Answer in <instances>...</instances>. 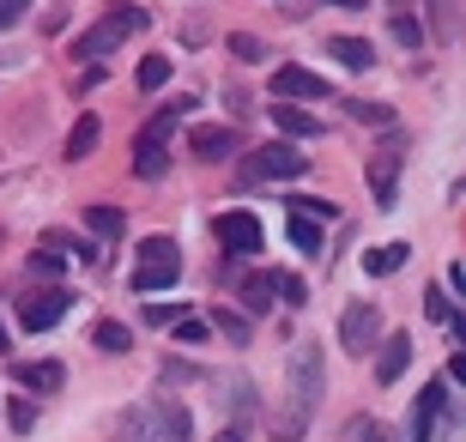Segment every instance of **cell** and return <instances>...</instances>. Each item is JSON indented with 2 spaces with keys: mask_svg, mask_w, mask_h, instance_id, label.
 Listing matches in <instances>:
<instances>
[{
  "mask_svg": "<svg viewBox=\"0 0 466 442\" xmlns=\"http://www.w3.org/2000/svg\"><path fill=\"white\" fill-rule=\"evenodd\" d=\"M321 382H328V364H321V345L303 340L291 345V394H285V418H279V437L297 442L303 425L315 418V400H321Z\"/></svg>",
  "mask_w": 466,
  "mask_h": 442,
  "instance_id": "1",
  "label": "cell"
},
{
  "mask_svg": "<svg viewBox=\"0 0 466 442\" xmlns=\"http://www.w3.org/2000/svg\"><path fill=\"white\" fill-rule=\"evenodd\" d=\"M116 437L121 442H188L194 418H188V406H176V400H146V406L116 418Z\"/></svg>",
  "mask_w": 466,
  "mask_h": 442,
  "instance_id": "2",
  "label": "cell"
},
{
  "mask_svg": "<svg viewBox=\"0 0 466 442\" xmlns=\"http://www.w3.org/2000/svg\"><path fill=\"white\" fill-rule=\"evenodd\" d=\"M182 116H194V98L164 103V109H157V116L139 128V139H134V176H139V182H157V176L170 170V146H164V139H170V128H176Z\"/></svg>",
  "mask_w": 466,
  "mask_h": 442,
  "instance_id": "3",
  "label": "cell"
},
{
  "mask_svg": "<svg viewBox=\"0 0 466 442\" xmlns=\"http://www.w3.org/2000/svg\"><path fill=\"white\" fill-rule=\"evenodd\" d=\"M146 25H152V13H146V6H109L91 31L73 36V55H79V61H104V55H116L121 43H127V36H139Z\"/></svg>",
  "mask_w": 466,
  "mask_h": 442,
  "instance_id": "4",
  "label": "cell"
},
{
  "mask_svg": "<svg viewBox=\"0 0 466 442\" xmlns=\"http://www.w3.org/2000/svg\"><path fill=\"white\" fill-rule=\"evenodd\" d=\"M309 170V152H297L291 139H273L260 152H242L237 158V182L242 188H260V182H285V176H303Z\"/></svg>",
  "mask_w": 466,
  "mask_h": 442,
  "instance_id": "5",
  "label": "cell"
},
{
  "mask_svg": "<svg viewBox=\"0 0 466 442\" xmlns=\"http://www.w3.org/2000/svg\"><path fill=\"white\" fill-rule=\"evenodd\" d=\"M176 272H182V249H176V237H146V242H139L134 291H164V285H176Z\"/></svg>",
  "mask_w": 466,
  "mask_h": 442,
  "instance_id": "6",
  "label": "cell"
},
{
  "mask_svg": "<svg viewBox=\"0 0 466 442\" xmlns=\"http://www.w3.org/2000/svg\"><path fill=\"white\" fill-rule=\"evenodd\" d=\"M400 164H406V139L388 134V146L370 158V194H376L381 212H388V206H400Z\"/></svg>",
  "mask_w": 466,
  "mask_h": 442,
  "instance_id": "7",
  "label": "cell"
},
{
  "mask_svg": "<svg viewBox=\"0 0 466 442\" xmlns=\"http://www.w3.org/2000/svg\"><path fill=\"white\" fill-rule=\"evenodd\" d=\"M381 340V309L376 303H346V315H339V345H346L351 357H370Z\"/></svg>",
  "mask_w": 466,
  "mask_h": 442,
  "instance_id": "8",
  "label": "cell"
},
{
  "mask_svg": "<svg viewBox=\"0 0 466 442\" xmlns=\"http://www.w3.org/2000/svg\"><path fill=\"white\" fill-rule=\"evenodd\" d=\"M442 412H449V382L436 375V382H424V388H418V406H412V418H406V442H431Z\"/></svg>",
  "mask_w": 466,
  "mask_h": 442,
  "instance_id": "9",
  "label": "cell"
},
{
  "mask_svg": "<svg viewBox=\"0 0 466 442\" xmlns=\"http://www.w3.org/2000/svg\"><path fill=\"white\" fill-rule=\"evenodd\" d=\"M61 315H67V291H31V297H18V327L25 334H49Z\"/></svg>",
  "mask_w": 466,
  "mask_h": 442,
  "instance_id": "10",
  "label": "cell"
},
{
  "mask_svg": "<svg viewBox=\"0 0 466 442\" xmlns=\"http://www.w3.org/2000/svg\"><path fill=\"white\" fill-rule=\"evenodd\" d=\"M212 231H218V242H225L237 261L260 255V219H255V212H218V224H212Z\"/></svg>",
  "mask_w": 466,
  "mask_h": 442,
  "instance_id": "11",
  "label": "cell"
},
{
  "mask_svg": "<svg viewBox=\"0 0 466 442\" xmlns=\"http://www.w3.org/2000/svg\"><path fill=\"white\" fill-rule=\"evenodd\" d=\"M273 98H315V103H328L333 86L321 79V73H309V67H297V61H285V67H273Z\"/></svg>",
  "mask_w": 466,
  "mask_h": 442,
  "instance_id": "12",
  "label": "cell"
},
{
  "mask_svg": "<svg viewBox=\"0 0 466 442\" xmlns=\"http://www.w3.org/2000/svg\"><path fill=\"white\" fill-rule=\"evenodd\" d=\"M406 364H412V334H388V340H376V382L381 388H394L400 375H406Z\"/></svg>",
  "mask_w": 466,
  "mask_h": 442,
  "instance_id": "13",
  "label": "cell"
},
{
  "mask_svg": "<svg viewBox=\"0 0 466 442\" xmlns=\"http://www.w3.org/2000/svg\"><path fill=\"white\" fill-rule=\"evenodd\" d=\"M188 152L207 158V164H225V158H237V128H225V121L194 128V134H188Z\"/></svg>",
  "mask_w": 466,
  "mask_h": 442,
  "instance_id": "14",
  "label": "cell"
},
{
  "mask_svg": "<svg viewBox=\"0 0 466 442\" xmlns=\"http://www.w3.org/2000/svg\"><path fill=\"white\" fill-rule=\"evenodd\" d=\"M273 128H279L285 139H315V134H321V116L297 109L291 98H273Z\"/></svg>",
  "mask_w": 466,
  "mask_h": 442,
  "instance_id": "15",
  "label": "cell"
},
{
  "mask_svg": "<svg viewBox=\"0 0 466 442\" xmlns=\"http://www.w3.org/2000/svg\"><path fill=\"white\" fill-rule=\"evenodd\" d=\"M237 297L248 315H267L273 309V272H248V279H237Z\"/></svg>",
  "mask_w": 466,
  "mask_h": 442,
  "instance_id": "16",
  "label": "cell"
},
{
  "mask_svg": "<svg viewBox=\"0 0 466 442\" xmlns=\"http://www.w3.org/2000/svg\"><path fill=\"white\" fill-rule=\"evenodd\" d=\"M406 255H412V242H381V249L363 255V272H370V279H388V272L406 267Z\"/></svg>",
  "mask_w": 466,
  "mask_h": 442,
  "instance_id": "17",
  "label": "cell"
},
{
  "mask_svg": "<svg viewBox=\"0 0 466 442\" xmlns=\"http://www.w3.org/2000/svg\"><path fill=\"white\" fill-rule=\"evenodd\" d=\"M97 139H104V121H97V116H79L67 128V158H73V164H79V158H91V152H97Z\"/></svg>",
  "mask_w": 466,
  "mask_h": 442,
  "instance_id": "18",
  "label": "cell"
},
{
  "mask_svg": "<svg viewBox=\"0 0 466 442\" xmlns=\"http://www.w3.org/2000/svg\"><path fill=\"white\" fill-rule=\"evenodd\" d=\"M328 55L339 61V67H351V73H363L370 61H376V49H370V43H358V36H333V43H328Z\"/></svg>",
  "mask_w": 466,
  "mask_h": 442,
  "instance_id": "19",
  "label": "cell"
},
{
  "mask_svg": "<svg viewBox=\"0 0 466 442\" xmlns=\"http://www.w3.org/2000/svg\"><path fill=\"white\" fill-rule=\"evenodd\" d=\"M13 375L25 382V388H43V394H55L61 382H67V370H61V364H18Z\"/></svg>",
  "mask_w": 466,
  "mask_h": 442,
  "instance_id": "20",
  "label": "cell"
},
{
  "mask_svg": "<svg viewBox=\"0 0 466 442\" xmlns=\"http://www.w3.org/2000/svg\"><path fill=\"white\" fill-rule=\"evenodd\" d=\"M454 25H461V0H431V31L436 43H454Z\"/></svg>",
  "mask_w": 466,
  "mask_h": 442,
  "instance_id": "21",
  "label": "cell"
},
{
  "mask_svg": "<svg viewBox=\"0 0 466 442\" xmlns=\"http://www.w3.org/2000/svg\"><path fill=\"white\" fill-rule=\"evenodd\" d=\"M134 86L139 91H164V86H170V55H146L139 73H134Z\"/></svg>",
  "mask_w": 466,
  "mask_h": 442,
  "instance_id": "22",
  "label": "cell"
},
{
  "mask_svg": "<svg viewBox=\"0 0 466 442\" xmlns=\"http://www.w3.org/2000/svg\"><path fill=\"white\" fill-rule=\"evenodd\" d=\"M86 224L97 237H121V231H127V212H121V206H86Z\"/></svg>",
  "mask_w": 466,
  "mask_h": 442,
  "instance_id": "23",
  "label": "cell"
},
{
  "mask_svg": "<svg viewBox=\"0 0 466 442\" xmlns=\"http://www.w3.org/2000/svg\"><path fill=\"white\" fill-rule=\"evenodd\" d=\"M346 116H351V121H370V128H394V109H388V103H363V98H346Z\"/></svg>",
  "mask_w": 466,
  "mask_h": 442,
  "instance_id": "24",
  "label": "cell"
},
{
  "mask_svg": "<svg viewBox=\"0 0 466 442\" xmlns=\"http://www.w3.org/2000/svg\"><path fill=\"white\" fill-rule=\"evenodd\" d=\"M291 242L303 249V255H321V224L303 219V212H291Z\"/></svg>",
  "mask_w": 466,
  "mask_h": 442,
  "instance_id": "25",
  "label": "cell"
},
{
  "mask_svg": "<svg viewBox=\"0 0 466 442\" xmlns=\"http://www.w3.org/2000/svg\"><path fill=\"white\" fill-rule=\"evenodd\" d=\"M91 340H97V352H127V345H134L121 322H97V334H91Z\"/></svg>",
  "mask_w": 466,
  "mask_h": 442,
  "instance_id": "26",
  "label": "cell"
},
{
  "mask_svg": "<svg viewBox=\"0 0 466 442\" xmlns=\"http://www.w3.org/2000/svg\"><path fill=\"white\" fill-rule=\"evenodd\" d=\"M394 43H406V49H424L431 36H424V25H418V18H406V13H400V18H394Z\"/></svg>",
  "mask_w": 466,
  "mask_h": 442,
  "instance_id": "27",
  "label": "cell"
},
{
  "mask_svg": "<svg viewBox=\"0 0 466 442\" xmlns=\"http://www.w3.org/2000/svg\"><path fill=\"white\" fill-rule=\"evenodd\" d=\"M424 315H431V322H454V297H449V285H436L431 297H424Z\"/></svg>",
  "mask_w": 466,
  "mask_h": 442,
  "instance_id": "28",
  "label": "cell"
},
{
  "mask_svg": "<svg viewBox=\"0 0 466 442\" xmlns=\"http://www.w3.org/2000/svg\"><path fill=\"white\" fill-rule=\"evenodd\" d=\"M207 334H212V327L200 322V315H176V340H182V345H200Z\"/></svg>",
  "mask_w": 466,
  "mask_h": 442,
  "instance_id": "29",
  "label": "cell"
},
{
  "mask_svg": "<svg viewBox=\"0 0 466 442\" xmlns=\"http://www.w3.org/2000/svg\"><path fill=\"white\" fill-rule=\"evenodd\" d=\"M212 327H218V334H225V340H248V322H242V315H230V309H218V315H212Z\"/></svg>",
  "mask_w": 466,
  "mask_h": 442,
  "instance_id": "30",
  "label": "cell"
},
{
  "mask_svg": "<svg viewBox=\"0 0 466 442\" xmlns=\"http://www.w3.org/2000/svg\"><path fill=\"white\" fill-rule=\"evenodd\" d=\"M31 279H61V255H55V249H36L31 255Z\"/></svg>",
  "mask_w": 466,
  "mask_h": 442,
  "instance_id": "31",
  "label": "cell"
},
{
  "mask_svg": "<svg viewBox=\"0 0 466 442\" xmlns=\"http://www.w3.org/2000/svg\"><path fill=\"white\" fill-rule=\"evenodd\" d=\"M230 55H237V61H260V55H267V49H260V36L237 31V36H230Z\"/></svg>",
  "mask_w": 466,
  "mask_h": 442,
  "instance_id": "32",
  "label": "cell"
},
{
  "mask_svg": "<svg viewBox=\"0 0 466 442\" xmlns=\"http://www.w3.org/2000/svg\"><path fill=\"white\" fill-rule=\"evenodd\" d=\"M291 212H303V219H315V224H328V219H333V206H328V200H291Z\"/></svg>",
  "mask_w": 466,
  "mask_h": 442,
  "instance_id": "33",
  "label": "cell"
},
{
  "mask_svg": "<svg viewBox=\"0 0 466 442\" xmlns=\"http://www.w3.org/2000/svg\"><path fill=\"white\" fill-rule=\"evenodd\" d=\"M31 425H36V406H31V400H13V430L25 437Z\"/></svg>",
  "mask_w": 466,
  "mask_h": 442,
  "instance_id": "34",
  "label": "cell"
},
{
  "mask_svg": "<svg viewBox=\"0 0 466 442\" xmlns=\"http://www.w3.org/2000/svg\"><path fill=\"white\" fill-rule=\"evenodd\" d=\"M25 6H31V0H0V31H6V25H18V18H25Z\"/></svg>",
  "mask_w": 466,
  "mask_h": 442,
  "instance_id": "35",
  "label": "cell"
},
{
  "mask_svg": "<svg viewBox=\"0 0 466 442\" xmlns=\"http://www.w3.org/2000/svg\"><path fill=\"white\" fill-rule=\"evenodd\" d=\"M146 315H152V322H157V327H170V322H176V315H182V303H176V309H170V303H152V309H146Z\"/></svg>",
  "mask_w": 466,
  "mask_h": 442,
  "instance_id": "36",
  "label": "cell"
},
{
  "mask_svg": "<svg viewBox=\"0 0 466 442\" xmlns=\"http://www.w3.org/2000/svg\"><path fill=\"white\" fill-rule=\"evenodd\" d=\"M442 285H449V291H466V267H461V261H449V279H442Z\"/></svg>",
  "mask_w": 466,
  "mask_h": 442,
  "instance_id": "37",
  "label": "cell"
},
{
  "mask_svg": "<svg viewBox=\"0 0 466 442\" xmlns=\"http://www.w3.org/2000/svg\"><path fill=\"white\" fill-rule=\"evenodd\" d=\"M315 6H339V13H363L370 0H315Z\"/></svg>",
  "mask_w": 466,
  "mask_h": 442,
  "instance_id": "38",
  "label": "cell"
},
{
  "mask_svg": "<svg viewBox=\"0 0 466 442\" xmlns=\"http://www.w3.org/2000/svg\"><path fill=\"white\" fill-rule=\"evenodd\" d=\"M218 442H242V430H218Z\"/></svg>",
  "mask_w": 466,
  "mask_h": 442,
  "instance_id": "39",
  "label": "cell"
},
{
  "mask_svg": "<svg viewBox=\"0 0 466 442\" xmlns=\"http://www.w3.org/2000/svg\"><path fill=\"white\" fill-rule=\"evenodd\" d=\"M0 352H6V327H0Z\"/></svg>",
  "mask_w": 466,
  "mask_h": 442,
  "instance_id": "40",
  "label": "cell"
}]
</instances>
